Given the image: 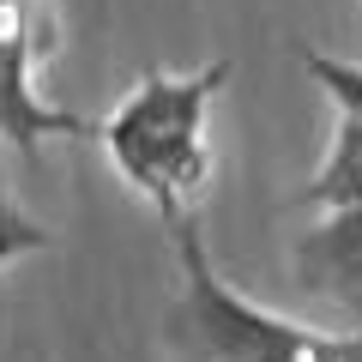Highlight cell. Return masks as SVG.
Here are the masks:
<instances>
[{"instance_id":"1","label":"cell","mask_w":362,"mask_h":362,"mask_svg":"<svg viewBox=\"0 0 362 362\" xmlns=\"http://www.w3.org/2000/svg\"><path fill=\"white\" fill-rule=\"evenodd\" d=\"M230 85V61H206L199 73H139V85L97 121V145L115 175L163 223L187 218L211 187V103Z\"/></svg>"},{"instance_id":"2","label":"cell","mask_w":362,"mask_h":362,"mask_svg":"<svg viewBox=\"0 0 362 362\" xmlns=\"http://www.w3.org/2000/svg\"><path fill=\"white\" fill-rule=\"evenodd\" d=\"M181 266V296L163 320V338L181 362H362V332H320L247 302L211 266L194 211L169 223Z\"/></svg>"},{"instance_id":"3","label":"cell","mask_w":362,"mask_h":362,"mask_svg":"<svg viewBox=\"0 0 362 362\" xmlns=\"http://www.w3.org/2000/svg\"><path fill=\"white\" fill-rule=\"evenodd\" d=\"M54 49V13L42 0H0V139L37 157L49 139H97V121L37 90V66Z\"/></svg>"},{"instance_id":"4","label":"cell","mask_w":362,"mask_h":362,"mask_svg":"<svg viewBox=\"0 0 362 362\" xmlns=\"http://www.w3.org/2000/svg\"><path fill=\"white\" fill-rule=\"evenodd\" d=\"M290 272L308 296L362 320V206H338L290 242Z\"/></svg>"},{"instance_id":"5","label":"cell","mask_w":362,"mask_h":362,"mask_svg":"<svg viewBox=\"0 0 362 362\" xmlns=\"http://www.w3.org/2000/svg\"><path fill=\"white\" fill-rule=\"evenodd\" d=\"M296 206H326V211L362 206V115H344V109H338V133H332V145H326L320 169L302 181Z\"/></svg>"},{"instance_id":"6","label":"cell","mask_w":362,"mask_h":362,"mask_svg":"<svg viewBox=\"0 0 362 362\" xmlns=\"http://www.w3.org/2000/svg\"><path fill=\"white\" fill-rule=\"evenodd\" d=\"M49 247H54V230H42V223L18 206L13 181L0 169V272L13 266V259H25V254H49Z\"/></svg>"},{"instance_id":"7","label":"cell","mask_w":362,"mask_h":362,"mask_svg":"<svg viewBox=\"0 0 362 362\" xmlns=\"http://www.w3.org/2000/svg\"><path fill=\"white\" fill-rule=\"evenodd\" d=\"M296 54H302V66H308V78L344 109V115H362V61H338V54L314 49V42H296Z\"/></svg>"}]
</instances>
